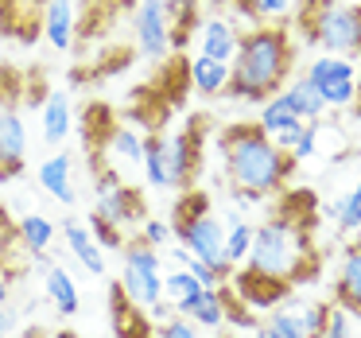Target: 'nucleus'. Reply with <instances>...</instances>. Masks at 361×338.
Listing matches in <instances>:
<instances>
[{
	"label": "nucleus",
	"instance_id": "1",
	"mask_svg": "<svg viewBox=\"0 0 361 338\" xmlns=\"http://www.w3.org/2000/svg\"><path fill=\"white\" fill-rule=\"evenodd\" d=\"M295 63V47L291 35L280 24H260L252 32L241 35V47L233 55V78H229V94L237 102H268L272 94H280L283 82Z\"/></svg>",
	"mask_w": 361,
	"mask_h": 338
},
{
	"label": "nucleus",
	"instance_id": "2",
	"mask_svg": "<svg viewBox=\"0 0 361 338\" xmlns=\"http://www.w3.org/2000/svg\"><path fill=\"white\" fill-rule=\"evenodd\" d=\"M218 148L233 191H245L252 198L276 195L295 171V159L276 148L272 136L260 133V125H229L218 136Z\"/></svg>",
	"mask_w": 361,
	"mask_h": 338
},
{
	"label": "nucleus",
	"instance_id": "3",
	"mask_svg": "<svg viewBox=\"0 0 361 338\" xmlns=\"http://www.w3.org/2000/svg\"><path fill=\"white\" fill-rule=\"evenodd\" d=\"M245 268L257 276L280 284H303V276L314 272V249H311V218H295L291 210L272 214L260 222L252 234V249Z\"/></svg>",
	"mask_w": 361,
	"mask_h": 338
},
{
	"label": "nucleus",
	"instance_id": "4",
	"mask_svg": "<svg viewBox=\"0 0 361 338\" xmlns=\"http://www.w3.org/2000/svg\"><path fill=\"white\" fill-rule=\"evenodd\" d=\"M303 43L322 47L326 55L353 59L361 55V4L350 0H307L303 8Z\"/></svg>",
	"mask_w": 361,
	"mask_h": 338
},
{
	"label": "nucleus",
	"instance_id": "5",
	"mask_svg": "<svg viewBox=\"0 0 361 338\" xmlns=\"http://www.w3.org/2000/svg\"><path fill=\"white\" fill-rule=\"evenodd\" d=\"M117 284L136 307H152L156 299H164V268H159L156 245H148L144 237H128L125 249H121V280Z\"/></svg>",
	"mask_w": 361,
	"mask_h": 338
},
{
	"label": "nucleus",
	"instance_id": "6",
	"mask_svg": "<svg viewBox=\"0 0 361 338\" xmlns=\"http://www.w3.org/2000/svg\"><path fill=\"white\" fill-rule=\"evenodd\" d=\"M175 229V241L183 245V249H190L198 260H206V265L214 268V272H221L229 280V260H226V222L218 218L214 210H202L195 214V218H183V222H171Z\"/></svg>",
	"mask_w": 361,
	"mask_h": 338
},
{
	"label": "nucleus",
	"instance_id": "7",
	"mask_svg": "<svg viewBox=\"0 0 361 338\" xmlns=\"http://www.w3.org/2000/svg\"><path fill=\"white\" fill-rule=\"evenodd\" d=\"M94 195H97V214L109 218L117 229H128V226H140L148 218L144 210V195L128 183H121V175L113 167H97L94 171Z\"/></svg>",
	"mask_w": 361,
	"mask_h": 338
},
{
	"label": "nucleus",
	"instance_id": "8",
	"mask_svg": "<svg viewBox=\"0 0 361 338\" xmlns=\"http://www.w3.org/2000/svg\"><path fill=\"white\" fill-rule=\"evenodd\" d=\"M303 78L319 86L322 102H326L330 109H350V105L357 102L361 71H357V63H350V59H342V55H319V59H311Z\"/></svg>",
	"mask_w": 361,
	"mask_h": 338
},
{
	"label": "nucleus",
	"instance_id": "9",
	"mask_svg": "<svg viewBox=\"0 0 361 338\" xmlns=\"http://www.w3.org/2000/svg\"><path fill=\"white\" fill-rule=\"evenodd\" d=\"M133 35L144 63L159 66L171 55V20H167L164 0H140L133 8Z\"/></svg>",
	"mask_w": 361,
	"mask_h": 338
},
{
	"label": "nucleus",
	"instance_id": "10",
	"mask_svg": "<svg viewBox=\"0 0 361 338\" xmlns=\"http://www.w3.org/2000/svg\"><path fill=\"white\" fill-rule=\"evenodd\" d=\"M27 164V128L20 109L0 105V183L16 179Z\"/></svg>",
	"mask_w": 361,
	"mask_h": 338
},
{
	"label": "nucleus",
	"instance_id": "11",
	"mask_svg": "<svg viewBox=\"0 0 361 338\" xmlns=\"http://www.w3.org/2000/svg\"><path fill=\"white\" fill-rule=\"evenodd\" d=\"M39 32L55 51H71L78 40V4L74 0H43Z\"/></svg>",
	"mask_w": 361,
	"mask_h": 338
},
{
	"label": "nucleus",
	"instance_id": "12",
	"mask_svg": "<svg viewBox=\"0 0 361 338\" xmlns=\"http://www.w3.org/2000/svg\"><path fill=\"white\" fill-rule=\"evenodd\" d=\"M198 128H183V133H164V144H167V167H171V187L183 191L190 183L198 167Z\"/></svg>",
	"mask_w": 361,
	"mask_h": 338
},
{
	"label": "nucleus",
	"instance_id": "13",
	"mask_svg": "<svg viewBox=\"0 0 361 338\" xmlns=\"http://www.w3.org/2000/svg\"><path fill=\"white\" fill-rule=\"evenodd\" d=\"M237 47H241V32L233 20L226 16H206L198 24V55H210L218 63H233Z\"/></svg>",
	"mask_w": 361,
	"mask_h": 338
},
{
	"label": "nucleus",
	"instance_id": "14",
	"mask_svg": "<svg viewBox=\"0 0 361 338\" xmlns=\"http://www.w3.org/2000/svg\"><path fill=\"white\" fill-rule=\"evenodd\" d=\"M39 187L51 198H59L63 206L78 203V191H74V159L66 152H55V156H47L39 164Z\"/></svg>",
	"mask_w": 361,
	"mask_h": 338
},
{
	"label": "nucleus",
	"instance_id": "15",
	"mask_svg": "<svg viewBox=\"0 0 361 338\" xmlns=\"http://www.w3.org/2000/svg\"><path fill=\"white\" fill-rule=\"evenodd\" d=\"M43 296H47V303L55 307L63 319H74L82 307V291H78V280H74L71 272H66L63 265H51L47 272H43Z\"/></svg>",
	"mask_w": 361,
	"mask_h": 338
},
{
	"label": "nucleus",
	"instance_id": "16",
	"mask_svg": "<svg viewBox=\"0 0 361 338\" xmlns=\"http://www.w3.org/2000/svg\"><path fill=\"white\" fill-rule=\"evenodd\" d=\"M229 280H237V296H241V303L252 307V311L276 307L291 291V284L268 280V276H257V272H249V268H245V272H237V276H229Z\"/></svg>",
	"mask_w": 361,
	"mask_h": 338
},
{
	"label": "nucleus",
	"instance_id": "17",
	"mask_svg": "<svg viewBox=\"0 0 361 338\" xmlns=\"http://www.w3.org/2000/svg\"><path fill=\"white\" fill-rule=\"evenodd\" d=\"M63 237H66V249H71V257L78 260V265L86 268L90 276H105V249L94 241L90 226H82L78 218H71V222H63Z\"/></svg>",
	"mask_w": 361,
	"mask_h": 338
},
{
	"label": "nucleus",
	"instance_id": "18",
	"mask_svg": "<svg viewBox=\"0 0 361 338\" xmlns=\"http://www.w3.org/2000/svg\"><path fill=\"white\" fill-rule=\"evenodd\" d=\"M187 78L202 97H226L229 94V78H233V66L218 63V59H210V55H195L190 66H187Z\"/></svg>",
	"mask_w": 361,
	"mask_h": 338
},
{
	"label": "nucleus",
	"instance_id": "19",
	"mask_svg": "<svg viewBox=\"0 0 361 338\" xmlns=\"http://www.w3.org/2000/svg\"><path fill=\"white\" fill-rule=\"evenodd\" d=\"M43 140L55 148V144H63L66 136H71L74 128V109H71V97L63 94V90H51L47 102H43Z\"/></svg>",
	"mask_w": 361,
	"mask_h": 338
},
{
	"label": "nucleus",
	"instance_id": "20",
	"mask_svg": "<svg viewBox=\"0 0 361 338\" xmlns=\"http://www.w3.org/2000/svg\"><path fill=\"white\" fill-rule=\"evenodd\" d=\"M202 284H198V276L190 272V268H175V272H164V299L175 307V315H190L198 303V296H202Z\"/></svg>",
	"mask_w": 361,
	"mask_h": 338
},
{
	"label": "nucleus",
	"instance_id": "21",
	"mask_svg": "<svg viewBox=\"0 0 361 338\" xmlns=\"http://www.w3.org/2000/svg\"><path fill=\"white\" fill-rule=\"evenodd\" d=\"M334 291H338V303L361 315V245H350V249H345L342 265H338Z\"/></svg>",
	"mask_w": 361,
	"mask_h": 338
},
{
	"label": "nucleus",
	"instance_id": "22",
	"mask_svg": "<svg viewBox=\"0 0 361 338\" xmlns=\"http://www.w3.org/2000/svg\"><path fill=\"white\" fill-rule=\"evenodd\" d=\"M187 319H195L198 330H221L229 322V299H226V288H206L202 296H198L195 311L187 315Z\"/></svg>",
	"mask_w": 361,
	"mask_h": 338
},
{
	"label": "nucleus",
	"instance_id": "23",
	"mask_svg": "<svg viewBox=\"0 0 361 338\" xmlns=\"http://www.w3.org/2000/svg\"><path fill=\"white\" fill-rule=\"evenodd\" d=\"M140 167H144V179H148L152 187H159V191H175V187H171V167H167V144H164V133L144 136V159H140Z\"/></svg>",
	"mask_w": 361,
	"mask_h": 338
},
{
	"label": "nucleus",
	"instance_id": "24",
	"mask_svg": "<svg viewBox=\"0 0 361 338\" xmlns=\"http://www.w3.org/2000/svg\"><path fill=\"white\" fill-rule=\"evenodd\" d=\"M257 125H260V133H268V136H280L283 128H295V125H303V117H299V113L291 109V102L283 97V90H280V94H272L268 102H260V117H257Z\"/></svg>",
	"mask_w": 361,
	"mask_h": 338
},
{
	"label": "nucleus",
	"instance_id": "25",
	"mask_svg": "<svg viewBox=\"0 0 361 338\" xmlns=\"http://www.w3.org/2000/svg\"><path fill=\"white\" fill-rule=\"evenodd\" d=\"M16 234H20V241L27 245V253H47L51 245H55V237H59V229H55V222L51 218H43V214H24V218H16Z\"/></svg>",
	"mask_w": 361,
	"mask_h": 338
},
{
	"label": "nucleus",
	"instance_id": "26",
	"mask_svg": "<svg viewBox=\"0 0 361 338\" xmlns=\"http://www.w3.org/2000/svg\"><path fill=\"white\" fill-rule=\"evenodd\" d=\"M283 97H288L291 109H295L303 121H322V113L330 109V105L322 102L319 86H314V82H307V78H295L291 86H283Z\"/></svg>",
	"mask_w": 361,
	"mask_h": 338
},
{
	"label": "nucleus",
	"instance_id": "27",
	"mask_svg": "<svg viewBox=\"0 0 361 338\" xmlns=\"http://www.w3.org/2000/svg\"><path fill=\"white\" fill-rule=\"evenodd\" d=\"M252 234H257V226H249L241 214H229L226 218V260H229V268H237V265L249 260Z\"/></svg>",
	"mask_w": 361,
	"mask_h": 338
},
{
	"label": "nucleus",
	"instance_id": "28",
	"mask_svg": "<svg viewBox=\"0 0 361 338\" xmlns=\"http://www.w3.org/2000/svg\"><path fill=\"white\" fill-rule=\"evenodd\" d=\"M105 152H109V159H121V164H140L144 159V136L128 125H117V128H109Z\"/></svg>",
	"mask_w": 361,
	"mask_h": 338
},
{
	"label": "nucleus",
	"instance_id": "29",
	"mask_svg": "<svg viewBox=\"0 0 361 338\" xmlns=\"http://www.w3.org/2000/svg\"><path fill=\"white\" fill-rule=\"evenodd\" d=\"M257 338H307L295 307H276L264 322L257 327Z\"/></svg>",
	"mask_w": 361,
	"mask_h": 338
},
{
	"label": "nucleus",
	"instance_id": "30",
	"mask_svg": "<svg viewBox=\"0 0 361 338\" xmlns=\"http://www.w3.org/2000/svg\"><path fill=\"white\" fill-rule=\"evenodd\" d=\"M330 214L338 218V229H342V234H357V229H361V179L353 183L345 195L334 198Z\"/></svg>",
	"mask_w": 361,
	"mask_h": 338
},
{
	"label": "nucleus",
	"instance_id": "31",
	"mask_svg": "<svg viewBox=\"0 0 361 338\" xmlns=\"http://www.w3.org/2000/svg\"><path fill=\"white\" fill-rule=\"evenodd\" d=\"M90 234H94V241L97 245H102V249H125V241H128V237H125V229H117V226H113V222L109 218H102V214H90Z\"/></svg>",
	"mask_w": 361,
	"mask_h": 338
},
{
	"label": "nucleus",
	"instance_id": "32",
	"mask_svg": "<svg viewBox=\"0 0 361 338\" xmlns=\"http://www.w3.org/2000/svg\"><path fill=\"white\" fill-rule=\"evenodd\" d=\"M319 133H322V125H319V121H307L303 136H299V140H295V148H291V159H295V164H307L311 156H319Z\"/></svg>",
	"mask_w": 361,
	"mask_h": 338
},
{
	"label": "nucleus",
	"instance_id": "33",
	"mask_svg": "<svg viewBox=\"0 0 361 338\" xmlns=\"http://www.w3.org/2000/svg\"><path fill=\"white\" fill-rule=\"evenodd\" d=\"M295 311H299V322H303L307 338H322V330H326V311H330V307H322V303H303V307H295Z\"/></svg>",
	"mask_w": 361,
	"mask_h": 338
},
{
	"label": "nucleus",
	"instance_id": "34",
	"mask_svg": "<svg viewBox=\"0 0 361 338\" xmlns=\"http://www.w3.org/2000/svg\"><path fill=\"white\" fill-rule=\"evenodd\" d=\"M156 338H202V330H198L195 319H187V315H171L167 322L156 327Z\"/></svg>",
	"mask_w": 361,
	"mask_h": 338
},
{
	"label": "nucleus",
	"instance_id": "35",
	"mask_svg": "<svg viewBox=\"0 0 361 338\" xmlns=\"http://www.w3.org/2000/svg\"><path fill=\"white\" fill-rule=\"evenodd\" d=\"M140 237L148 245H156V249H164L167 241H175V229H171V222H164V218H144L140 222Z\"/></svg>",
	"mask_w": 361,
	"mask_h": 338
},
{
	"label": "nucleus",
	"instance_id": "36",
	"mask_svg": "<svg viewBox=\"0 0 361 338\" xmlns=\"http://www.w3.org/2000/svg\"><path fill=\"white\" fill-rule=\"evenodd\" d=\"M210 210V198L202 195V191H190V195L179 198V206L171 210V222H183V218H195V214Z\"/></svg>",
	"mask_w": 361,
	"mask_h": 338
},
{
	"label": "nucleus",
	"instance_id": "37",
	"mask_svg": "<svg viewBox=\"0 0 361 338\" xmlns=\"http://www.w3.org/2000/svg\"><path fill=\"white\" fill-rule=\"evenodd\" d=\"M252 8H257L260 24H276L291 12V0H252Z\"/></svg>",
	"mask_w": 361,
	"mask_h": 338
},
{
	"label": "nucleus",
	"instance_id": "38",
	"mask_svg": "<svg viewBox=\"0 0 361 338\" xmlns=\"http://www.w3.org/2000/svg\"><path fill=\"white\" fill-rule=\"evenodd\" d=\"M12 327H16V315L8 311V303H0V338H8Z\"/></svg>",
	"mask_w": 361,
	"mask_h": 338
},
{
	"label": "nucleus",
	"instance_id": "39",
	"mask_svg": "<svg viewBox=\"0 0 361 338\" xmlns=\"http://www.w3.org/2000/svg\"><path fill=\"white\" fill-rule=\"evenodd\" d=\"M8 296H12V272L0 260V303H8Z\"/></svg>",
	"mask_w": 361,
	"mask_h": 338
},
{
	"label": "nucleus",
	"instance_id": "40",
	"mask_svg": "<svg viewBox=\"0 0 361 338\" xmlns=\"http://www.w3.org/2000/svg\"><path fill=\"white\" fill-rule=\"evenodd\" d=\"M12 226H16V222H8V210H4V206H0V234H8Z\"/></svg>",
	"mask_w": 361,
	"mask_h": 338
},
{
	"label": "nucleus",
	"instance_id": "41",
	"mask_svg": "<svg viewBox=\"0 0 361 338\" xmlns=\"http://www.w3.org/2000/svg\"><path fill=\"white\" fill-rule=\"evenodd\" d=\"M55 338H78V334H74V330H63V334H55Z\"/></svg>",
	"mask_w": 361,
	"mask_h": 338
},
{
	"label": "nucleus",
	"instance_id": "42",
	"mask_svg": "<svg viewBox=\"0 0 361 338\" xmlns=\"http://www.w3.org/2000/svg\"><path fill=\"white\" fill-rule=\"evenodd\" d=\"M357 102H361V82H357Z\"/></svg>",
	"mask_w": 361,
	"mask_h": 338
},
{
	"label": "nucleus",
	"instance_id": "43",
	"mask_svg": "<svg viewBox=\"0 0 361 338\" xmlns=\"http://www.w3.org/2000/svg\"><path fill=\"white\" fill-rule=\"evenodd\" d=\"M353 338H361V330H353Z\"/></svg>",
	"mask_w": 361,
	"mask_h": 338
},
{
	"label": "nucleus",
	"instance_id": "44",
	"mask_svg": "<svg viewBox=\"0 0 361 338\" xmlns=\"http://www.w3.org/2000/svg\"><path fill=\"white\" fill-rule=\"evenodd\" d=\"M350 4H361V0H350Z\"/></svg>",
	"mask_w": 361,
	"mask_h": 338
},
{
	"label": "nucleus",
	"instance_id": "45",
	"mask_svg": "<svg viewBox=\"0 0 361 338\" xmlns=\"http://www.w3.org/2000/svg\"><path fill=\"white\" fill-rule=\"evenodd\" d=\"M229 338H233V334H229Z\"/></svg>",
	"mask_w": 361,
	"mask_h": 338
}]
</instances>
